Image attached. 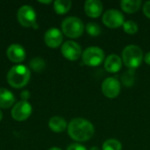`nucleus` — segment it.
Listing matches in <instances>:
<instances>
[{"label": "nucleus", "instance_id": "6e6552de", "mask_svg": "<svg viewBox=\"0 0 150 150\" xmlns=\"http://www.w3.org/2000/svg\"><path fill=\"white\" fill-rule=\"evenodd\" d=\"M120 89H121L120 82L118 80V78L113 76L105 78L101 84L102 92L108 98H117L120 95Z\"/></svg>", "mask_w": 150, "mask_h": 150}, {"label": "nucleus", "instance_id": "1a4fd4ad", "mask_svg": "<svg viewBox=\"0 0 150 150\" xmlns=\"http://www.w3.org/2000/svg\"><path fill=\"white\" fill-rule=\"evenodd\" d=\"M33 108L29 102L20 101L13 106L11 110V117L17 121H24L30 117Z\"/></svg>", "mask_w": 150, "mask_h": 150}, {"label": "nucleus", "instance_id": "cd10ccee", "mask_svg": "<svg viewBox=\"0 0 150 150\" xmlns=\"http://www.w3.org/2000/svg\"><path fill=\"white\" fill-rule=\"evenodd\" d=\"M40 3H43V4H50L52 3V1H39Z\"/></svg>", "mask_w": 150, "mask_h": 150}, {"label": "nucleus", "instance_id": "20e7f679", "mask_svg": "<svg viewBox=\"0 0 150 150\" xmlns=\"http://www.w3.org/2000/svg\"><path fill=\"white\" fill-rule=\"evenodd\" d=\"M62 30L67 37L76 39L83 34L84 25L83 21L76 17H68L62 23Z\"/></svg>", "mask_w": 150, "mask_h": 150}, {"label": "nucleus", "instance_id": "a211bd4d", "mask_svg": "<svg viewBox=\"0 0 150 150\" xmlns=\"http://www.w3.org/2000/svg\"><path fill=\"white\" fill-rule=\"evenodd\" d=\"M72 3L69 0H56L54 2V9L59 15L67 13L71 8Z\"/></svg>", "mask_w": 150, "mask_h": 150}, {"label": "nucleus", "instance_id": "9b49d317", "mask_svg": "<svg viewBox=\"0 0 150 150\" xmlns=\"http://www.w3.org/2000/svg\"><path fill=\"white\" fill-rule=\"evenodd\" d=\"M44 40L47 47L51 48H56L59 46H61V44L62 43L63 40L62 33L58 28L52 27L46 32L44 36Z\"/></svg>", "mask_w": 150, "mask_h": 150}, {"label": "nucleus", "instance_id": "f8f14e48", "mask_svg": "<svg viewBox=\"0 0 150 150\" xmlns=\"http://www.w3.org/2000/svg\"><path fill=\"white\" fill-rule=\"evenodd\" d=\"M6 54L9 60L15 63L22 62L25 59V51L24 47L18 44L11 45L6 51Z\"/></svg>", "mask_w": 150, "mask_h": 150}, {"label": "nucleus", "instance_id": "423d86ee", "mask_svg": "<svg viewBox=\"0 0 150 150\" xmlns=\"http://www.w3.org/2000/svg\"><path fill=\"white\" fill-rule=\"evenodd\" d=\"M18 20L25 27H37L36 12L30 5H23L18 11Z\"/></svg>", "mask_w": 150, "mask_h": 150}, {"label": "nucleus", "instance_id": "b1692460", "mask_svg": "<svg viewBox=\"0 0 150 150\" xmlns=\"http://www.w3.org/2000/svg\"><path fill=\"white\" fill-rule=\"evenodd\" d=\"M67 150H88L83 145H81L79 143H74V144H70Z\"/></svg>", "mask_w": 150, "mask_h": 150}, {"label": "nucleus", "instance_id": "f03ea898", "mask_svg": "<svg viewBox=\"0 0 150 150\" xmlns=\"http://www.w3.org/2000/svg\"><path fill=\"white\" fill-rule=\"evenodd\" d=\"M30 76L31 73L27 67L24 65H16L9 70L7 74V82L11 87L19 89L27 84Z\"/></svg>", "mask_w": 150, "mask_h": 150}, {"label": "nucleus", "instance_id": "393cba45", "mask_svg": "<svg viewBox=\"0 0 150 150\" xmlns=\"http://www.w3.org/2000/svg\"><path fill=\"white\" fill-rule=\"evenodd\" d=\"M143 13L144 15L150 18V1H147L143 4Z\"/></svg>", "mask_w": 150, "mask_h": 150}, {"label": "nucleus", "instance_id": "dca6fc26", "mask_svg": "<svg viewBox=\"0 0 150 150\" xmlns=\"http://www.w3.org/2000/svg\"><path fill=\"white\" fill-rule=\"evenodd\" d=\"M15 102L14 95L7 89L0 88V107L9 108Z\"/></svg>", "mask_w": 150, "mask_h": 150}, {"label": "nucleus", "instance_id": "aec40b11", "mask_svg": "<svg viewBox=\"0 0 150 150\" xmlns=\"http://www.w3.org/2000/svg\"><path fill=\"white\" fill-rule=\"evenodd\" d=\"M102 150H122V144L117 139H108L103 143Z\"/></svg>", "mask_w": 150, "mask_h": 150}, {"label": "nucleus", "instance_id": "4468645a", "mask_svg": "<svg viewBox=\"0 0 150 150\" xmlns=\"http://www.w3.org/2000/svg\"><path fill=\"white\" fill-rule=\"evenodd\" d=\"M105 69L109 73H117L121 69L122 59L115 54H110L105 60Z\"/></svg>", "mask_w": 150, "mask_h": 150}, {"label": "nucleus", "instance_id": "7c9ffc66", "mask_svg": "<svg viewBox=\"0 0 150 150\" xmlns=\"http://www.w3.org/2000/svg\"><path fill=\"white\" fill-rule=\"evenodd\" d=\"M2 118H3V113H2V112H1V110H0V121H1V120H2Z\"/></svg>", "mask_w": 150, "mask_h": 150}, {"label": "nucleus", "instance_id": "412c9836", "mask_svg": "<svg viewBox=\"0 0 150 150\" xmlns=\"http://www.w3.org/2000/svg\"><path fill=\"white\" fill-rule=\"evenodd\" d=\"M29 65H30V68L35 72H41L46 68L45 61L40 57H36V58L32 59L29 62Z\"/></svg>", "mask_w": 150, "mask_h": 150}, {"label": "nucleus", "instance_id": "7ed1b4c3", "mask_svg": "<svg viewBox=\"0 0 150 150\" xmlns=\"http://www.w3.org/2000/svg\"><path fill=\"white\" fill-rule=\"evenodd\" d=\"M142 49L136 45H128L122 51V62L130 69H137L142 62Z\"/></svg>", "mask_w": 150, "mask_h": 150}, {"label": "nucleus", "instance_id": "f3484780", "mask_svg": "<svg viewBox=\"0 0 150 150\" xmlns=\"http://www.w3.org/2000/svg\"><path fill=\"white\" fill-rule=\"evenodd\" d=\"M142 4L141 0H122L120 2V7L125 12L132 14L140 9Z\"/></svg>", "mask_w": 150, "mask_h": 150}, {"label": "nucleus", "instance_id": "0eeeda50", "mask_svg": "<svg viewBox=\"0 0 150 150\" xmlns=\"http://www.w3.org/2000/svg\"><path fill=\"white\" fill-rule=\"evenodd\" d=\"M102 21L109 28L114 29L123 25L125 22L124 15L118 10L111 9L106 11L102 17Z\"/></svg>", "mask_w": 150, "mask_h": 150}, {"label": "nucleus", "instance_id": "5701e85b", "mask_svg": "<svg viewBox=\"0 0 150 150\" xmlns=\"http://www.w3.org/2000/svg\"><path fill=\"white\" fill-rule=\"evenodd\" d=\"M123 30L130 35H134L138 32V25L134 20H127L123 24Z\"/></svg>", "mask_w": 150, "mask_h": 150}, {"label": "nucleus", "instance_id": "a878e982", "mask_svg": "<svg viewBox=\"0 0 150 150\" xmlns=\"http://www.w3.org/2000/svg\"><path fill=\"white\" fill-rule=\"evenodd\" d=\"M20 97H21V98H22V101H27L28 98H30L31 94H30V92H29L28 91H24L21 92Z\"/></svg>", "mask_w": 150, "mask_h": 150}, {"label": "nucleus", "instance_id": "c756f323", "mask_svg": "<svg viewBox=\"0 0 150 150\" xmlns=\"http://www.w3.org/2000/svg\"><path fill=\"white\" fill-rule=\"evenodd\" d=\"M89 150H100V149H99L98 147H91V148Z\"/></svg>", "mask_w": 150, "mask_h": 150}, {"label": "nucleus", "instance_id": "2eb2a0df", "mask_svg": "<svg viewBox=\"0 0 150 150\" xmlns=\"http://www.w3.org/2000/svg\"><path fill=\"white\" fill-rule=\"evenodd\" d=\"M48 127L54 133H62L66 128H68V125H67L66 120L63 118L59 117V116L52 117L49 120Z\"/></svg>", "mask_w": 150, "mask_h": 150}, {"label": "nucleus", "instance_id": "9d476101", "mask_svg": "<svg viewBox=\"0 0 150 150\" xmlns=\"http://www.w3.org/2000/svg\"><path fill=\"white\" fill-rule=\"evenodd\" d=\"M62 55L69 61H76L82 55V48L80 45L73 40H68L62 46Z\"/></svg>", "mask_w": 150, "mask_h": 150}, {"label": "nucleus", "instance_id": "4be33fe9", "mask_svg": "<svg viewBox=\"0 0 150 150\" xmlns=\"http://www.w3.org/2000/svg\"><path fill=\"white\" fill-rule=\"evenodd\" d=\"M87 33L91 37H97L101 33V27L96 22H89L85 26Z\"/></svg>", "mask_w": 150, "mask_h": 150}, {"label": "nucleus", "instance_id": "6ab92c4d", "mask_svg": "<svg viewBox=\"0 0 150 150\" xmlns=\"http://www.w3.org/2000/svg\"><path fill=\"white\" fill-rule=\"evenodd\" d=\"M135 81V71L134 69H128L123 73L121 76V82L127 87H131L134 85Z\"/></svg>", "mask_w": 150, "mask_h": 150}, {"label": "nucleus", "instance_id": "f257e3e1", "mask_svg": "<svg viewBox=\"0 0 150 150\" xmlns=\"http://www.w3.org/2000/svg\"><path fill=\"white\" fill-rule=\"evenodd\" d=\"M95 133L94 126L83 118H75L68 125V134L70 138L78 142L91 140Z\"/></svg>", "mask_w": 150, "mask_h": 150}, {"label": "nucleus", "instance_id": "39448f33", "mask_svg": "<svg viewBox=\"0 0 150 150\" xmlns=\"http://www.w3.org/2000/svg\"><path fill=\"white\" fill-rule=\"evenodd\" d=\"M83 62L90 67L99 66L105 59V52L98 47H89L82 54Z\"/></svg>", "mask_w": 150, "mask_h": 150}, {"label": "nucleus", "instance_id": "bb28decb", "mask_svg": "<svg viewBox=\"0 0 150 150\" xmlns=\"http://www.w3.org/2000/svg\"><path fill=\"white\" fill-rule=\"evenodd\" d=\"M144 62H145L148 65H150V52L147 53V54L144 55Z\"/></svg>", "mask_w": 150, "mask_h": 150}, {"label": "nucleus", "instance_id": "ddd939ff", "mask_svg": "<svg viewBox=\"0 0 150 150\" xmlns=\"http://www.w3.org/2000/svg\"><path fill=\"white\" fill-rule=\"evenodd\" d=\"M84 11L90 18H98L103 11V4L99 0H87L84 3Z\"/></svg>", "mask_w": 150, "mask_h": 150}, {"label": "nucleus", "instance_id": "c85d7f7f", "mask_svg": "<svg viewBox=\"0 0 150 150\" xmlns=\"http://www.w3.org/2000/svg\"><path fill=\"white\" fill-rule=\"evenodd\" d=\"M48 150H62V149H59V148H57V147H53V148L49 149Z\"/></svg>", "mask_w": 150, "mask_h": 150}]
</instances>
